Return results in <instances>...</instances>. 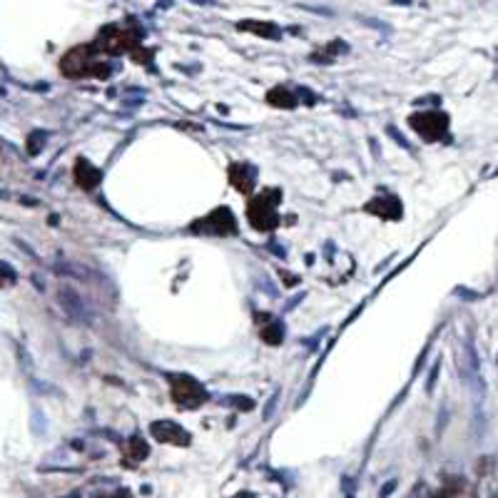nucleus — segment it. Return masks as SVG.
I'll return each instance as SVG.
<instances>
[{
    "instance_id": "1",
    "label": "nucleus",
    "mask_w": 498,
    "mask_h": 498,
    "mask_svg": "<svg viewBox=\"0 0 498 498\" xmlns=\"http://www.w3.org/2000/svg\"><path fill=\"white\" fill-rule=\"evenodd\" d=\"M153 433L157 441H165V443H187L189 436L184 433V428H179L177 424L172 421H157L153 424Z\"/></svg>"
},
{
    "instance_id": "2",
    "label": "nucleus",
    "mask_w": 498,
    "mask_h": 498,
    "mask_svg": "<svg viewBox=\"0 0 498 498\" xmlns=\"http://www.w3.org/2000/svg\"><path fill=\"white\" fill-rule=\"evenodd\" d=\"M128 453H130V456H135V458H138V461H140V458L148 456V443H143V441H140V438H133V441H130Z\"/></svg>"
}]
</instances>
